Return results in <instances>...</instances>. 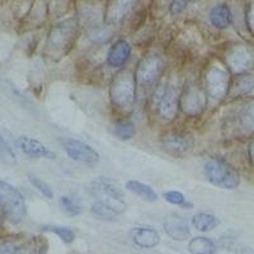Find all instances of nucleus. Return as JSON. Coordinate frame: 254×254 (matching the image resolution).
I'll list each match as a JSON object with an SVG mask.
<instances>
[{
  "label": "nucleus",
  "mask_w": 254,
  "mask_h": 254,
  "mask_svg": "<svg viewBox=\"0 0 254 254\" xmlns=\"http://www.w3.org/2000/svg\"><path fill=\"white\" fill-rule=\"evenodd\" d=\"M246 22L251 33L254 36V1H252V3H249L247 5Z\"/></svg>",
  "instance_id": "32"
},
{
  "label": "nucleus",
  "mask_w": 254,
  "mask_h": 254,
  "mask_svg": "<svg viewBox=\"0 0 254 254\" xmlns=\"http://www.w3.org/2000/svg\"><path fill=\"white\" fill-rule=\"evenodd\" d=\"M133 8V1H113L104 8L103 22L107 26H115L121 23L122 20L131 13Z\"/></svg>",
  "instance_id": "17"
},
{
  "label": "nucleus",
  "mask_w": 254,
  "mask_h": 254,
  "mask_svg": "<svg viewBox=\"0 0 254 254\" xmlns=\"http://www.w3.org/2000/svg\"><path fill=\"white\" fill-rule=\"evenodd\" d=\"M248 155H249V160H251L252 165L254 167V136L251 139V141H249Z\"/></svg>",
  "instance_id": "34"
},
{
  "label": "nucleus",
  "mask_w": 254,
  "mask_h": 254,
  "mask_svg": "<svg viewBox=\"0 0 254 254\" xmlns=\"http://www.w3.org/2000/svg\"><path fill=\"white\" fill-rule=\"evenodd\" d=\"M130 237L136 246L144 249L155 248L160 243V235L158 231L149 226H137L131 229Z\"/></svg>",
  "instance_id": "16"
},
{
  "label": "nucleus",
  "mask_w": 254,
  "mask_h": 254,
  "mask_svg": "<svg viewBox=\"0 0 254 254\" xmlns=\"http://www.w3.org/2000/svg\"><path fill=\"white\" fill-rule=\"evenodd\" d=\"M126 188L130 192L135 193L136 196H139L141 199L146 201V202H155L156 199H158V194L153 190V187L149 185H145L142 182H139V181H128L126 183Z\"/></svg>",
  "instance_id": "21"
},
{
  "label": "nucleus",
  "mask_w": 254,
  "mask_h": 254,
  "mask_svg": "<svg viewBox=\"0 0 254 254\" xmlns=\"http://www.w3.org/2000/svg\"><path fill=\"white\" fill-rule=\"evenodd\" d=\"M183 88L179 84H158V89L155 90L156 111L158 115L165 121H173L178 116L181 108V95Z\"/></svg>",
  "instance_id": "8"
},
{
  "label": "nucleus",
  "mask_w": 254,
  "mask_h": 254,
  "mask_svg": "<svg viewBox=\"0 0 254 254\" xmlns=\"http://www.w3.org/2000/svg\"><path fill=\"white\" fill-rule=\"evenodd\" d=\"M42 230L55 233V234L58 235L64 243H66V244H70V243H72L74 242V239H75V233H74L70 228H65V226L45 225L42 226Z\"/></svg>",
  "instance_id": "27"
},
{
  "label": "nucleus",
  "mask_w": 254,
  "mask_h": 254,
  "mask_svg": "<svg viewBox=\"0 0 254 254\" xmlns=\"http://www.w3.org/2000/svg\"><path fill=\"white\" fill-rule=\"evenodd\" d=\"M194 146L193 135L188 131H171L162 137V147L174 158H182L192 151Z\"/></svg>",
  "instance_id": "12"
},
{
  "label": "nucleus",
  "mask_w": 254,
  "mask_h": 254,
  "mask_svg": "<svg viewBox=\"0 0 254 254\" xmlns=\"http://www.w3.org/2000/svg\"><path fill=\"white\" fill-rule=\"evenodd\" d=\"M188 1H185V0H177V1H172L171 5H169V12L173 15H178L185 10L188 6Z\"/></svg>",
  "instance_id": "33"
},
{
  "label": "nucleus",
  "mask_w": 254,
  "mask_h": 254,
  "mask_svg": "<svg viewBox=\"0 0 254 254\" xmlns=\"http://www.w3.org/2000/svg\"><path fill=\"white\" fill-rule=\"evenodd\" d=\"M192 225L198 231H211L212 229L219 225V219L215 215L206 214V212H198L192 217Z\"/></svg>",
  "instance_id": "23"
},
{
  "label": "nucleus",
  "mask_w": 254,
  "mask_h": 254,
  "mask_svg": "<svg viewBox=\"0 0 254 254\" xmlns=\"http://www.w3.org/2000/svg\"><path fill=\"white\" fill-rule=\"evenodd\" d=\"M207 106L206 90L196 83H188L183 87L181 95V110L187 117L194 119L203 113Z\"/></svg>",
  "instance_id": "9"
},
{
  "label": "nucleus",
  "mask_w": 254,
  "mask_h": 254,
  "mask_svg": "<svg viewBox=\"0 0 254 254\" xmlns=\"http://www.w3.org/2000/svg\"><path fill=\"white\" fill-rule=\"evenodd\" d=\"M188 251L192 254H215L216 244L206 237H196L188 243Z\"/></svg>",
  "instance_id": "22"
},
{
  "label": "nucleus",
  "mask_w": 254,
  "mask_h": 254,
  "mask_svg": "<svg viewBox=\"0 0 254 254\" xmlns=\"http://www.w3.org/2000/svg\"><path fill=\"white\" fill-rule=\"evenodd\" d=\"M92 192L98 202L110 207L117 215L124 214L126 211L127 203L125 201L124 192L111 179L104 177L94 179L92 182Z\"/></svg>",
  "instance_id": "6"
},
{
  "label": "nucleus",
  "mask_w": 254,
  "mask_h": 254,
  "mask_svg": "<svg viewBox=\"0 0 254 254\" xmlns=\"http://www.w3.org/2000/svg\"><path fill=\"white\" fill-rule=\"evenodd\" d=\"M79 26L80 24L76 18H67L52 27L47 36V55L56 60L66 55L78 38Z\"/></svg>",
  "instance_id": "1"
},
{
  "label": "nucleus",
  "mask_w": 254,
  "mask_h": 254,
  "mask_svg": "<svg viewBox=\"0 0 254 254\" xmlns=\"http://www.w3.org/2000/svg\"><path fill=\"white\" fill-rule=\"evenodd\" d=\"M0 210L12 224H19L26 216V202L19 190L0 181Z\"/></svg>",
  "instance_id": "7"
},
{
  "label": "nucleus",
  "mask_w": 254,
  "mask_h": 254,
  "mask_svg": "<svg viewBox=\"0 0 254 254\" xmlns=\"http://www.w3.org/2000/svg\"><path fill=\"white\" fill-rule=\"evenodd\" d=\"M225 64L235 75L246 74L254 67V51L247 45H233L225 52Z\"/></svg>",
  "instance_id": "10"
},
{
  "label": "nucleus",
  "mask_w": 254,
  "mask_h": 254,
  "mask_svg": "<svg viewBox=\"0 0 254 254\" xmlns=\"http://www.w3.org/2000/svg\"><path fill=\"white\" fill-rule=\"evenodd\" d=\"M254 89V75L253 74H239L231 78L230 89H229L228 97L233 99L242 98L248 95Z\"/></svg>",
  "instance_id": "19"
},
{
  "label": "nucleus",
  "mask_w": 254,
  "mask_h": 254,
  "mask_svg": "<svg viewBox=\"0 0 254 254\" xmlns=\"http://www.w3.org/2000/svg\"><path fill=\"white\" fill-rule=\"evenodd\" d=\"M90 212L95 219L102 220V221H115L116 216H117L115 211H112L110 207L98 202V201L93 203L92 207H90Z\"/></svg>",
  "instance_id": "26"
},
{
  "label": "nucleus",
  "mask_w": 254,
  "mask_h": 254,
  "mask_svg": "<svg viewBox=\"0 0 254 254\" xmlns=\"http://www.w3.org/2000/svg\"><path fill=\"white\" fill-rule=\"evenodd\" d=\"M164 198L167 202L172 203V205H178V206H182L183 203L187 201L185 197V194L181 193L179 190H168V192H165L164 194Z\"/></svg>",
  "instance_id": "31"
},
{
  "label": "nucleus",
  "mask_w": 254,
  "mask_h": 254,
  "mask_svg": "<svg viewBox=\"0 0 254 254\" xmlns=\"http://www.w3.org/2000/svg\"><path fill=\"white\" fill-rule=\"evenodd\" d=\"M17 145L22 153L26 154L29 158H45L55 159V154L50 150L45 144L28 136H19L17 140Z\"/></svg>",
  "instance_id": "15"
},
{
  "label": "nucleus",
  "mask_w": 254,
  "mask_h": 254,
  "mask_svg": "<svg viewBox=\"0 0 254 254\" xmlns=\"http://www.w3.org/2000/svg\"><path fill=\"white\" fill-rule=\"evenodd\" d=\"M130 44L125 40L116 41L110 47L107 54V64L111 67H121L128 61L131 56Z\"/></svg>",
  "instance_id": "18"
},
{
  "label": "nucleus",
  "mask_w": 254,
  "mask_h": 254,
  "mask_svg": "<svg viewBox=\"0 0 254 254\" xmlns=\"http://www.w3.org/2000/svg\"><path fill=\"white\" fill-rule=\"evenodd\" d=\"M225 128L233 137L254 136V98L240 102L226 117Z\"/></svg>",
  "instance_id": "4"
},
{
  "label": "nucleus",
  "mask_w": 254,
  "mask_h": 254,
  "mask_svg": "<svg viewBox=\"0 0 254 254\" xmlns=\"http://www.w3.org/2000/svg\"><path fill=\"white\" fill-rule=\"evenodd\" d=\"M28 179H29V182H31V185L33 186L38 192H41V193L44 194L46 198L49 199L54 198V190H52V188L50 187L45 181H42V179H40L36 176H32V174L31 176H28Z\"/></svg>",
  "instance_id": "29"
},
{
  "label": "nucleus",
  "mask_w": 254,
  "mask_h": 254,
  "mask_svg": "<svg viewBox=\"0 0 254 254\" xmlns=\"http://www.w3.org/2000/svg\"><path fill=\"white\" fill-rule=\"evenodd\" d=\"M210 20L212 26L219 29H225L233 22V14L226 4H217L210 12Z\"/></svg>",
  "instance_id": "20"
},
{
  "label": "nucleus",
  "mask_w": 254,
  "mask_h": 254,
  "mask_svg": "<svg viewBox=\"0 0 254 254\" xmlns=\"http://www.w3.org/2000/svg\"><path fill=\"white\" fill-rule=\"evenodd\" d=\"M183 207H187V208H192V207H193V205H192V203H190V202H188V201H186V202L185 203H183Z\"/></svg>",
  "instance_id": "35"
},
{
  "label": "nucleus",
  "mask_w": 254,
  "mask_h": 254,
  "mask_svg": "<svg viewBox=\"0 0 254 254\" xmlns=\"http://www.w3.org/2000/svg\"><path fill=\"white\" fill-rule=\"evenodd\" d=\"M0 226H1V216H0Z\"/></svg>",
  "instance_id": "36"
},
{
  "label": "nucleus",
  "mask_w": 254,
  "mask_h": 254,
  "mask_svg": "<svg viewBox=\"0 0 254 254\" xmlns=\"http://www.w3.org/2000/svg\"><path fill=\"white\" fill-rule=\"evenodd\" d=\"M0 254H24V249L15 240H4L0 243Z\"/></svg>",
  "instance_id": "30"
},
{
  "label": "nucleus",
  "mask_w": 254,
  "mask_h": 254,
  "mask_svg": "<svg viewBox=\"0 0 254 254\" xmlns=\"http://www.w3.org/2000/svg\"><path fill=\"white\" fill-rule=\"evenodd\" d=\"M63 146L70 159L84 164L95 165L99 162V154L90 145L75 139H64Z\"/></svg>",
  "instance_id": "13"
},
{
  "label": "nucleus",
  "mask_w": 254,
  "mask_h": 254,
  "mask_svg": "<svg viewBox=\"0 0 254 254\" xmlns=\"http://www.w3.org/2000/svg\"><path fill=\"white\" fill-rule=\"evenodd\" d=\"M113 132L120 140H131L135 135V125L130 120H119L115 122Z\"/></svg>",
  "instance_id": "25"
},
{
  "label": "nucleus",
  "mask_w": 254,
  "mask_h": 254,
  "mask_svg": "<svg viewBox=\"0 0 254 254\" xmlns=\"http://www.w3.org/2000/svg\"><path fill=\"white\" fill-rule=\"evenodd\" d=\"M165 70L164 59L156 54L150 52L140 59L135 67V80L137 90L149 92L158 85ZM156 88V87H155Z\"/></svg>",
  "instance_id": "3"
},
{
  "label": "nucleus",
  "mask_w": 254,
  "mask_h": 254,
  "mask_svg": "<svg viewBox=\"0 0 254 254\" xmlns=\"http://www.w3.org/2000/svg\"><path fill=\"white\" fill-rule=\"evenodd\" d=\"M60 206L67 215H70V216H78V215L81 214V211H83L80 203L78 202V199H75L74 197L70 196L61 197Z\"/></svg>",
  "instance_id": "28"
},
{
  "label": "nucleus",
  "mask_w": 254,
  "mask_h": 254,
  "mask_svg": "<svg viewBox=\"0 0 254 254\" xmlns=\"http://www.w3.org/2000/svg\"><path fill=\"white\" fill-rule=\"evenodd\" d=\"M203 173L211 185L224 190H234L240 183V176L237 169L219 158L207 160L203 165Z\"/></svg>",
  "instance_id": "5"
},
{
  "label": "nucleus",
  "mask_w": 254,
  "mask_h": 254,
  "mask_svg": "<svg viewBox=\"0 0 254 254\" xmlns=\"http://www.w3.org/2000/svg\"><path fill=\"white\" fill-rule=\"evenodd\" d=\"M231 76L221 66L208 67L205 74V90L214 99H224L230 89Z\"/></svg>",
  "instance_id": "11"
},
{
  "label": "nucleus",
  "mask_w": 254,
  "mask_h": 254,
  "mask_svg": "<svg viewBox=\"0 0 254 254\" xmlns=\"http://www.w3.org/2000/svg\"><path fill=\"white\" fill-rule=\"evenodd\" d=\"M164 230L169 238L177 242H183L188 239L190 235V225L186 221L185 217H182L179 214H171L168 215L164 220Z\"/></svg>",
  "instance_id": "14"
},
{
  "label": "nucleus",
  "mask_w": 254,
  "mask_h": 254,
  "mask_svg": "<svg viewBox=\"0 0 254 254\" xmlns=\"http://www.w3.org/2000/svg\"><path fill=\"white\" fill-rule=\"evenodd\" d=\"M135 74L130 69H122L113 75L110 84V98L112 106L122 113H128L133 110L136 102Z\"/></svg>",
  "instance_id": "2"
},
{
  "label": "nucleus",
  "mask_w": 254,
  "mask_h": 254,
  "mask_svg": "<svg viewBox=\"0 0 254 254\" xmlns=\"http://www.w3.org/2000/svg\"><path fill=\"white\" fill-rule=\"evenodd\" d=\"M0 162L6 165H13L17 163V155L12 142L1 131H0Z\"/></svg>",
  "instance_id": "24"
}]
</instances>
